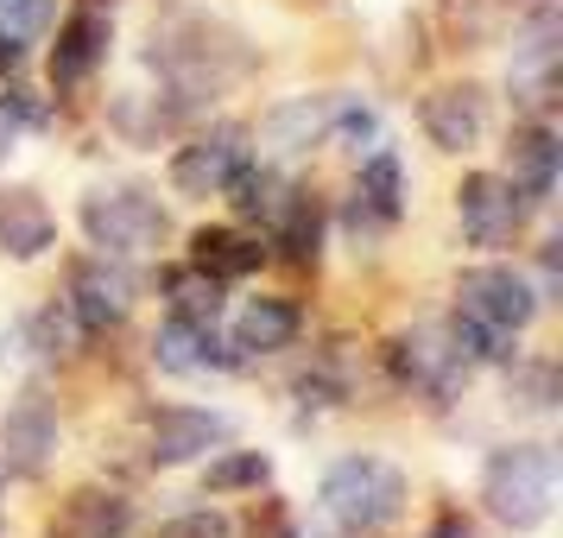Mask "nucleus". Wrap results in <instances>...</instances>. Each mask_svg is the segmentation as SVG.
Here are the masks:
<instances>
[{
    "instance_id": "obj_1",
    "label": "nucleus",
    "mask_w": 563,
    "mask_h": 538,
    "mask_svg": "<svg viewBox=\"0 0 563 538\" xmlns=\"http://www.w3.org/2000/svg\"><path fill=\"white\" fill-rule=\"evenodd\" d=\"M532 317H538V285L519 266L487 260V266H468L456 279V323H462V342H468L475 361H500L507 342Z\"/></svg>"
},
{
    "instance_id": "obj_2",
    "label": "nucleus",
    "mask_w": 563,
    "mask_h": 538,
    "mask_svg": "<svg viewBox=\"0 0 563 538\" xmlns=\"http://www.w3.org/2000/svg\"><path fill=\"white\" fill-rule=\"evenodd\" d=\"M317 501H323V513L342 532H386L411 507V482H406V469L386 457H342L323 469Z\"/></svg>"
},
{
    "instance_id": "obj_3",
    "label": "nucleus",
    "mask_w": 563,
    "mask_h": 538,
    "mask_svg": "<svg viewBox=\"0 0 563 538\" xmlns=\"http://www.w3.org/2000/svg\"><path fill=\"white\" fill-rule=\"evenodd\" d=\"M482 507L507 532H538L558 507V457L551 443H507L482 469Z\"/></svg>"
},
{
    "instance_id": "obj_4",
    "label": "nucleus",
    "mask_w": 563,
    "mask_h": 538,
    "mask_svg": "<svg viewBox=\"0 0 563 538\" xmlns=\"http://www.w3.org/2000/svg\"><path fill=\"white\" fill-rule=\"evenodd\" d=\"M82 234L102 248V254H153L158 241L172 234V216L153 190H89L77 209Z\"/></svg>"
},
{
    "instance_id": "obj_5",
    "label": "nucleus",
    "mask_w": 563,
    "mask_h": 538,
    "mask_svg": "<svg viewBox=\"0 0 563 538\" xmlns=\"http://www.w3.org/2000/svg\"><path fill=\"white\" fill-rule=\"evenodd\" d=\"M386 361H393L399 386L424 393V399H450V393H462L468 367H475L468 342H462V323H418V330L393 336Z\"/></svg>"
},
{
    "instance_id": "obj_6",
    "label": "nucleus",
    "mask_w": 563,
    "mask_h": 538,
    "mask_svg": "<svg viewBox=\"0 0 563 538\" xmlns=\"http://www.w3.org/2000/svg\"><path fill=\"white\" fill-rule=\"evenodd\" d=\"M241 165H247V128L241 121L203 128L197 140H184L172 153V190L178 197H222Z\"/></svg>"
},
{
    "instance_id": "obj_7",
    "label": "nucleus",
    "mask_w": 563,
    "mask_h": 538,
    "mask_svg": "<svg viewBox=\"0 0 563 538\" xmlns=\"http://www.w3.org/2000/svg\"><path fill=\"white\" fill-rule=\"evenodd\" d=\"M526 209L532 204L500 172H468L456 184V216H462V234L475 248H512V234L526 229Z\"/></svg>"
},
{
    "instance_id": "obj_8",
    "label": "nucleus",
    "mask_w": 563,
    "mask_h": 538,
    "mask_svg": "<svg viewBox=\"0 0 563 538\" xmlns=\"http://www.w3.org/2000/svg\"><path fill=\"white\" fill-rule=\"evenodd\" d=\"M216 443H229V418L209 406H158L146 411V457L158 469H178V462L209 457Z\"/></svg>"
},
{
    "instance_id": "obj_9",
    "label": "nucleus",
    "mask_w": 563,
    "mask_h": 538,
    "mask_svg": "<svg viewBox=\"0 0 563 538\" xmlns=\"http://www.w3.org/2000/svg\"><path fill=\"white\" fill-rule=\"evenodd\" d=\"M52 450H57V418L45 406V393H26L20 406L0 418V475L38 482L52 469Z\"/></svg>"
},
{
    "instance_id": "obj_10",
    "label": "nucleus",
    "mask_w": 563,
    "mask_h": 538,
    "mask_svg": "<svg viewBox=\"0 0 563 538\" xmlns=\"http://www.w3.org/2000/svg\"><path fill=\"white\" fill-rule=\"evenodd\" d=\"M418 121L431 133V146H443V153H475L487 140V89L482 83H443V89L424 96Z\"/></svg>"
},
{
    "instance_id": "obj_11",
    "label": "nucleus",
    "mask_w": 563,
    "mask_h": 538,
    "mask_svg": "<svg viewBox=\"0 0 563 538\" xmlns=\"http://www.w3.org/2000/svg\"><path fill=\"white\" fill-rule=\"evenodd\" d=\"M128 310H133V273L114 266V254H96V260L70 266V317L82 330H114Z\"/></svg>"
},
{
    "instance_id": "obj_12",
    "label": "nucleus",
    "mask_w": 563,
    "mask_h": 538,
    "mask_svg": "<svg viewBox=\"0 0 563 538\" xmlns=\"http://www.w3.org/2000/svg\"><path fill=\"white\" fill-rule=\"evenodd\" d=\"M108 45H114V26H108L102 7H77L64 26H57V45H52V83L57 89H77L89 83L96 70L108 64Z\"/></svg>"
},
{
    "instance_id": "obj_13",
    "label": "nucleus",
    "mask_w": 563,
    "mask_h": 538,
    "mask_svg": "<svg viewBox=\"0 0 563 538\" xmlns=\"http://www.w3.org/2000/svg\"><path fill=\"white\" fill-rule=\"evenodd\" d=\"M57 216L32 184H0V254L7 260H38L52 254Z\"/></svg>"
},
{
    "instance_id": "obj_14",
    "label": "nucleus",
    "mask_w": 563,
    "mask_h": 538,
    "mask_svg": "<svg viewBox=\"0 0 563 538\" xmlns=\"http://www.w3.org/2000/svg\"><path fill=\"white\" fill-rule=\"evenodd\" d=\"M305 330V317L291 298H247V305L234 310V330H229V349L234 361H254V355H279L291 349Z\"/></svg>"
},
{
    "instance_id": "obj_15",
    "label": "nucleus",
    "mask_w": 563,
    "mask_h": 538,
    "mask_svg": "<svg viewBox=\"0 0 563 538\" xmlns=\"http://www.w3.org/2000/svg\"><path fill=\"white\" fill-rule=\"evenodd\" d=\"M355 229H393L399 216H406V165H399V153H386V146H374L367 153V165H361V184H355Z\"/></svg>"
},
{
    "instance_id": "obj_16",
    "label": "nucleus",
    "mask_w": 563,
    "mask_h": 538,
    "mask_svg": "<svg viewBox=\"0 0 563 538\" xmlns=\"http://www.w3.org/2000/svg\"><path fill=\"white\" fill-rule=\"evenodd\" d=\"M500 178L526 197V204H544L551 197V184H558V133L544 128V121H526V128H512L507 140V172Z\"/></svg>"
},
{
    "instance_id": "obj_17",
    "label": "nucleus",
    "mask_w": 563,
    "mask_h": 538,
    "mask_svg": "<svg viewBox=\"0 0 563 538\" xmlns=\"http://www.w3.org/2000/svg\"><path fill=\"white\" fill-rule=\"evenodd\" d=\"M153 361L165 374H209V367H229L234 355H222L216 323H190V317H165L153 336Z\"/></svg>"
},
{
    "instance_id": "obj_18",
    "label": "nucleus",
    "mask_w": 563,
    "mask_h": 538,
    "mask_svg": "<svg viewBox=\"0 0 563 538\" xmlns=\"http://www.w3.org/2000/svg\"><path fill=\"white\" fill-rule=\"evenodd\" d=\"M335 108H342V96H291V102H279L273 114H266V146L273 153H305V146H317V140H330V121Z\"/></svg>"
},
{
    "instance_id": "obj_19",
    "label": "nucleus",
    "mask_w": 563,
    "mask_h": 538,
    "mask_svg": "<svg viewBox=\"0 0 563 538\" xmlns=\"http://www.w3.org/2000/svg\"><path fill=\"white\" fill-rule=\"evenodd\" d=\"M133 532V501L128 494H102V487H82L64 501L52 538H128Z\"/></svg>"
},
{
    "instance_id": "obj_20",
    "label": "nucleus",
    "mask_w": 563,
    "mask_h": 538,
    "mask_svg": "<svg viewBox=\"0 0 563 538\" xmlns=\"http://www.w3.org/2000/svg\"><path fill=\"white\" fill-rule=\"evenodd\" d=\"M260 260H266V248L260 241H247V234H234V229H197L190 234V266L197 273H209V279H247Z\"/></svg>"
},
{
    "instance_id": "obj_21",
    "label": "nucleus",
    "mask_w": 563,
    "mask_h": 538,
    "mask_svg": "<svg viewBox=\"0 0 563 538\" xmlns=\"http://www.w3.org/2000/svg\"><path fill=\"white\" fill-rule=\"evenodd\" d=\"M273 241H279L291 260H317V241H323V209L310 190H285V209L273 216Z\"/></svg>"
},
{
    "instance_id": "obj_22",
    "label": "nucleus",
    "mask_w": 563,
    "mask_h": 538,
    "mask_svg": "<svg viewBox=\"0 0 563 538\" xmlns=\"http://www.w3.org/2000/svg\"><path fill=\"white\" fill-rule=\"evenodd\" d=\"M266 482H273V457L266 450H216L203 469L209 494H260Z\"/></svg>"
},
{
    "instance_id": "obj_23",
    "label": "nucleus",
    "mask_w": 563,
    "mask_h": 538,
    "mask_svg": "<svg viewBox=\"0 0 563 538\" xmlns=\"http://www.w3.org/2000/svg\"><path fill=\"white\" fill-rule=\"evenodd\" d=\"M165 292H172V317H190V323H216L222 317V279H209L197 266H178L165 279Z\"/></svg>"
},
{
    "instance_id": "obj_24",
    "label": "nucleus",
    "mask_w": 563,
    "mask_h": 538,
    "mask_svg": "<svg viewBox=\"0 0 563 538\" xmlns=\"http://www.w3.org/2000/svg\"><path fill=\"white\" fill-rule=\"evenodd\" d=\"M229 197H234V209H241V216H260V222H273V216H279L285 209V184H279V172H273V165H241V172H234L229 178Z\"/></svg>"
},
{
    "instance_id": "obj_25",
    "label": "nucleus",
    "mask_w": 563,
    "mask_h": 538,
    "mask_svg": "<svg viewBox=\"0 0 563 538\" xmlns=\"http://www.w3.org/2000/svg\"><path fill=\"white\" fill-rule=\"evenodd\" d=\"M57 20V0H0V32L13 39V45H32V39H45Z\"/></svg>"
},
{
    "instance_id": "obj_26",
    "label": "nucleus",
    "mask_w": 563,
    "mask_h": 538,
    "mask_svg": "<svg viewBox=\"0 0 563 538\" xmlns=\"http://www.w3.org/2000/svg\"><path fill=\"white\" fill-rule=\"evenodd\" d=\"M158 538H234V526L216 507H197V513H178V519H172Z\"/></svg>"
},
{
    "instance_id": "obj_27",
    "label": "nucleus",
    "mask_w": 563,
    "mask_h": 538,
    "mask_svg": "<svg viewBox=\"0 0 563 538\" xmlns=\"http://www.w3.org/2000/svg\"><path fill=\"white\" fill-rule=\"evenodd\" d=\"M20 52H26V45H13V39L0 32V70H13V64H20Z\"/></svg>"
},
{
    "instance_id": "obj_28",
    "label": "nucleus",
    "mask_w": 563,
    "mask_h": 538,
    "mask_svg": "<svg viewBox=\"0 0 563 538\" xmlns=\"http://www.w3.org/2000/svg\"><path fill=\"white\" fill-rule=\"evenodd\" d=\"M82 7H102V0H82ZM108 7H114V0H108Z\"/></svg>"
}]
</instances>
